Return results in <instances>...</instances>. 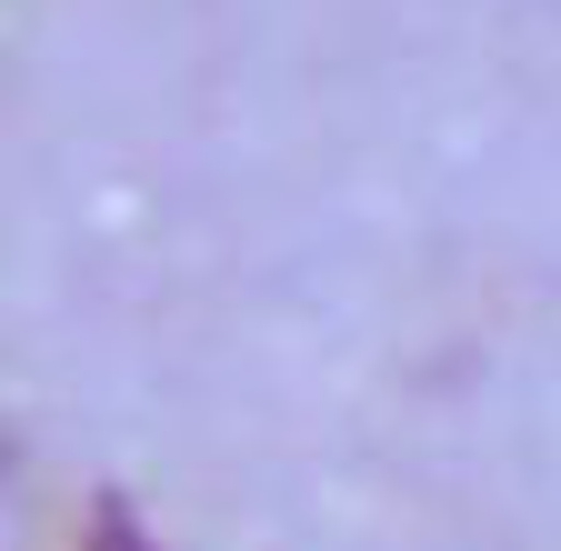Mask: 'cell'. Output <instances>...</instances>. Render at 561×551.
Wrapping results in <instances>:
<instances>
[{
    "label": "cell",
    "mask_w": 561,
    "mask_h": 551,
    "mask_svg": "<svg viewBox=\"0 0 561 551\" xmlns=\"http://www.w3.org/2000/svg\"><path fill=\"white\" fill-rule=\"evenodd\" d=\"M81 551H161V541L140 531V512H130V502H101V512H91V541H81Z\"/></svg>",
    "instance_id": "obj_1"
}]
</instances>
